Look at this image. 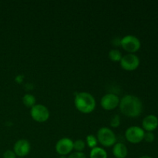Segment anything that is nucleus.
<instances>
[{"mask_svg":"<svg viewBox=\"0 0 158 158\" xmlns=\"http://www.w3.org/2000/svg\"><path fill=\"white\" fill-rule=\"evenodd\" d=\"M140 59L135 54L128 53L122 56L120 65L123 69L126 71H134L140 66Z\"/></svg>","mask_w":158,"mask_h":158,"instance_id":"nucleus-7","label":"nucleus"},{"mask_svg":"<svg viewBox=\"0 0 158 158\" xmlns=\"http://www.w3.org/2000/svg\"><path fill=\"white\" fill-rule=\"evenodd\" d=\"M113 155L115 158H126L128 155V149L123 143H116L113 146Z\"/></svg>","mask_w":158,"mask_h":158,"instance_id":"nucleus-12","label":"nucleus"},{"mask_svg":"<svg viewBox=\"0 0 158 158\" xmlns=\"http://www.w3.org/2000/svg\"><path fill=\"white\" fill-rule=\"evenodd\" d=\"M96 100L94 96L88 92H80L74 98V105L79 112L89 114L94 112L96 108Z\"/></svg>","mask_w":158,"mask_h":158,"instance_id":"nucleus-2","label":"nucleus"},{"mask_svg":"<svg viewBox=\"0 0 158 158\" xmlns=\"http://www.w3.org/2000/svg\"><path fill=\"white\" fill-rule=\"evenodd\" d=\"M155 137H154V134L153 132H145L144 134V137H143V140H145L148 143H152L154 142Z\"/></svg>","mask_w":158,"mask_h":158,"instance_id":"nucleus-19","label":"nucleus"},{"mask_svg":"<svg viewBox=\"0 0 158 158\" xmlns=\"http://www.w3.org/2000/svg\"><path fill=\"white\" fill-rule=\"evenodd\" d=\"M120 97L115 94H106L100 100V106L105 110H113L118 107Z\"/></svg>","mask_w":158,"mask_h":158,"instance_id":"nucleus-9","label":"nucleus"},{"mask_svg":"<svg viewBox=\"0 0 158 158\" xmlns=\"http://www.w3.org/2000/svg\"><path fill=\"white\" fill-rule=\"evenodd\" d=\"M120 46L128 53L135 54L141 47V43L135 35H127L120 40Z\"/></svg>","mask_w":158,"mask_h":158,"instance_id":"nucleus-4","label":"nucleus"},{"mask_svg":"<svg viewBox=\"0 0 158 158\" xmlns=\"http://www.w3.org/2000/svg\"><path fill=\"white\" fill-rule=\"evenodd\" d=\"M145 131L143 128L138 126H132L128 127L125 131V137L129 143L137 144L143 140Z\"/></svg>","mask_w":158,"mask_h":158,"instance_id":"nucleus-5","label":"nucleus"},{"mask_svg":"<svg viewBox=\"0 0 158 158\" xmlns=\"http://www.w3.org/2000/svg\"><path fill=\"white\" fill-rule=\"evenodd\" d=\"M120 40H121V39H119V38H117V40L116 39H114V40H113L112 43L114 46H120Z\"/></svg>","mask_w":158,"mask_h":158,"instance_id":"nucleus-22","label":"nucleus"},{"mask_svg":"<svg viewBox=\"0 0 158 158\" xmlns=\"http://www.w3.org/2000/svg\"><path fill=\"white\" fill-rule=\"evenodd\" d=\"M89 158H107V153L103 148L96 147L90 150Z\"/></svg>","mask_w":158,"mask_h":158,"instance_id":"nucleus-13","label":"nucleus"},{"mask_svg":"<svg viewBox=\"0 0 158 158\" xmlns=\"http://www.w3.org/2000/svg\"><path fill=\"white\" fill-rule=\"evenodd\" d=\"M86 148V142L82 139L73 141V150H75L77 152H83Z\"/></svg>","mask_w":158,"mask_h":158,"instance_id":"nucleus-17","label":"nucleus"},{"mask_svg":"<svg viewBox=\"0 0 158 158\" xmlns=\"http://www.w3.org/2000/svg\"><path fill=\"white\" fill-rule=\"evenodd\" d=\"M3 158H17V156L15 155V152L13 151L7 150L3 154Z\"/></svg>","mask_w":158,"mask_h":158,"instance_id":"nucleus-21","label":"nucleus"},{"mask_svg":"<svg viewBox=\"0 0 158 158\" xmlns=\"http://www.w3.org/2000/svg\"><path fill=\"white\" fill-rule=\"evenodd\" d=\"M85 142H86V144L87 145L88 148H89L90 149L96 148V147H97V144H98V140H97V137L93 135V134L87 135Z\"/></svg>","mask_w":158,"mask_h":158,"instance_id":"nucleus-16","label":"nucleus"},{"mask_svg":"<svg viewBox=\"0 0 158 158\" xmlns=\"http://www.w3.org/2000/svg\"><path fill=\"white\" fill-rule=\"evenodd\" d=\"M139 158H152L151 157H150V156H148V155H143V156H141Z\"/></svg>","mask_w":158,"mask_h":158,"instance_id":"nucleus-23","label":"nucleus"},{"mask_svg":"<svg viewBox=\"0 0 158 158\" xmlns=\"http://www.w3.org/2000/svg\"><path fill=\"white\" fill-rule=\"evenodd\" d=\"M49 110L43 104H35L30 109V116L32 120L38 123H44L49 118Z\"/></svg>","mask_w":158,"mask_h":158,"instance_id":"nucleus-6","label":"nucleus"},{"mask_svg":"<svg viewBox=\"0 0 158 158\" xmlns=\"http://www.w3.org/2000/svg\"><path fill=\"white\" fill-rule=\"evenodd\" d=\"M158 127V118L155 115L146 116L142 121V128L145 132H153Z\"/></svg>","mask_w":158,"mask_h":158,"instance_id":"nucleus-11","label":"nucleus"},{"mask_svg":"<svg viewBox=\"0 0 158 158\" xmlns=\"http://www.w3.org/2000/svg\"><path fill=\"white\" fill-rule=\"evenodd\" d=\"M97 138L98 143L105 148L114 146L117 142V137L114 131L109 127H103L100 128L97 133Z\"/></svg>","mask_w":158,"mask_h":158,"instance_id":"nucleus-3","label":"nucleus"},{"mask_svg":"<svg viewBox=\"0 0 158 158\" xmlns=\"http://www.w3.org/2000/svg\"><path fill=\"white\" fill-rule=\"evenodd\" d=\"M119 108L123 115L131 118H137L143 112V106L138 97L128 94L120 99Z\"/></svg>","mask_w":158,"mask_h":158,"instance_id":"nucleus-1","label":"nucleus"},{"mask_svg":"<svg viewBox=\"0 0 158 158\" xmlns=\"http://www.w3.org/2000/svg\"><path fill=\"white\" fill-rule=\"evenodd\" d=\"M23 103L26 107L28 108H32V106H35L36 104V100L35 97L33 95L30 94H26L23 96Z\"/></svg>","mask_w":158,"mask_h":158,"instance_id":"nucleus-14","label":"nucleus"},{"mask_svg":"<svg viewBox=\"0 0 158 158\" xmlns=\"http://www.w3.org/2000/svg\"><path fill=\"white\" fill-rule=\"evenodd\" d=\"M17 158H20V157H17Z\"/></svg>","mask_w":158,"mask_h":158,"instance_id":"nucleus-24","label":"nucleus"},{"mask_svg":"<svg viewBox=\"0 0 158 158\" xmlns=\"http://www.w3.org/2000/svg\"><path fill=\"white\" fill-rule=\"evenodd\" d=\"M55 149L57 154L62 157L70 154L73 151V141L68 137H63L56 142Z\"/></svg>","mask_w":158,"mask_h":158,"instance_id":"nucleus-8","label":"nucleus"},{"mask_svg":"<svg viewBox=\"0 0 158 158\" xmlns=\"http://www.w3.org/2000/svg\"><path fill=\"white\" fill-rule=\"evenodd\" d=\"M31 144L26 139H20L15 143L13 146V151L15 155L20 158H24L30 153Z\"/></svg>","mask_w":158,"mask_h":158,"instance_id":"nucleus-10","label":"nucleus"},{"mask_svg":"<svg viewBox=\"0 0 158 158\" xmlns=\"http://www.w3.org/2000/svg\"><path fill=\"white\" fill-rule=\"evenodd\" d=\"M110 125L111 127L113 128H117L120 125V116L116 114L114 117L111 118L110 122Z\"/></svg>","mask_w":158,"mask_h":158,"instance_id":"nucleus-18","label":"nucleus"},{"mask_svg":"<svg viewBox=\"0 0 158 158\" xmlns=\"http://www.w3.org/2000/svg\"><path fill=\"white\" fill-rule=\"evenodd\" d=\"M108 56L111 61L114 62V63H120L123 55L118 49H111L108 53Z\"/></svg>","mask_w":158,"mask_h":158,"instance_id":"nucleus-15","label":"nucleus"},{"mask_svg":"<svg viewBox=\"0 0 158 158\" xmlns=\"http://www.w3.org/2000/svg\"><path fill=\"white\" fill-rule=\"evenodd\" d=\"M67 158H86V154L83 152H73L68 156Z\"/></svg>","mask_w":158,"mask_h":158,"instance_id":"nucleus-20","label":"nucleus"}]
</instances>
